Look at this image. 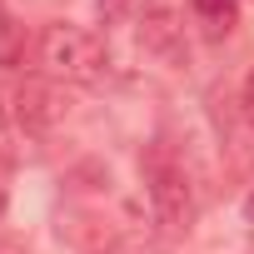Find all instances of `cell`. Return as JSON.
Wrapping results in <instances>:
<instances>
[{
  "label": "cell",
  "mask_w": 254,
  "mask_h": 254,
  "mask_svg": "<svg viewBox=\"0 0 254 254\" xmlns=\"http://www.w3.org/2000/svg\"><path fill=\"white\" fill-rule=\"evenodd\" d=\"M194 10L209 20V25H229L239 15V0H194Z\"/></svg>",
  "instance_id": "5b68a950"
},
{
  "label": "cell",
  "mask_w": 254,
  "mask_h": 254,
  "mask_svg": "<svg viewBox=\"0 0 254 254\" xmlns=\"http://www.w3.org/2000/svg\"><path fill=\"white\" fill-rule=\"evenodd\" d=\"M5 120H10V115H5V100H0V130H5Z\"/></svg>",
  "instance_id": "ba28073f"
},
{
  "label": "cell",
  "mask_w": 254,
  "mask_h": 254,
  "mask_svg": "<svg viewBox=\"0 0 254 254\" xmlns=\"http://www.w3.org/2000/svg\"><path fill=\"white\" fill-rule=\"evenodd\" d=\"M0 209H5V199H0Z\"/></svg>",
  "instance_id": "9c48e42d"
},
{
  "label": "cell",
  "mask_w": 254,
  "mask_h": 254,
  "mask_svg": "<svg viewBox=\"0 0 254 254\" xmlns=\"http://www.w3.org/2000/svg\"><path fill=\"white\" fill-rule=\"evenodd\" d=\"M40 65H45V75H55V80L90 85V80L105 75V45H100L90 30L55 20V25L40 30Z\"/></svg>",
  "instance_id": "6da1fadb"
},
{
  "label": "cell",
  "mask_w": 254,
  "mask_h": 254,
  "mask_svg": "<svg viewBox=\"0 0 254 254\" xmlns=\"http://www.w3.org/2000/svg\"><path fill=\"white\" fill-rule=\"evenodd\" d=\"M140 35H145V45L150 50H160V55H180L185 50V35H180V25H175V15L170 10H145V20H140Z\"/></svg>",
  "instance_id": "3957f363"
},
{
  "label": "cell",
  "mask_w": 254,
  "mask_h": 254,
  "mask_svg": "<svg viewBox=\"0 0 254 254\" xmlns=\"http://www.w3.org/2000/svg\"><path fill=\"white\" fill-rule=\"evenodd\" d=\"M244 224H254V190L244 194Z\"/></svg>",
  "instance_id": "52a82bcc"
},
{
  "label": "cell",
  "mask_w": 254,
  "mask_h": 254,
  "mask_svg": "<svg viewBox=\"0 0 254 254\" xmlns=\"http://www.w3.org/2000/svg\"><path fill=\"white\" fill-rule=\"evenodd\" d=\"M244 120L254 125V70H249V85H244Z\"/></svg>",
  "instance_id": "8992f818"
},
{
  "label": "cell",
  "mask_w": 254,
  "mask_h": 254,
  "mask_svg": "<svg viewBox=\"0 0 254 254\" xmlns=\"http://www.w3.org/2000/svg\"><path fill=\"white\" fill-rule=\"evenodd\" d=\"M20 120H30V125H55V120H60L55 95H50L45 85H20Z\"/></svg>",
  "instance_id": "277c9868"
},
{
  "label": "cell",
  "mask_w": 254,
  "mask_h": 254,
  "mask_svg": "<svg viewBox=\"0 0 254 254\" xmlns=\"http://www.w3.org/2000/svg\"><path fill=\"white\" fill-rule=\"evenodd\" d=\"M150 204L165 234H185L194 224V190L180 165H150Z\"/></svg>",
  "instance_id": "7a4b0ae2"
}]
</instances>
